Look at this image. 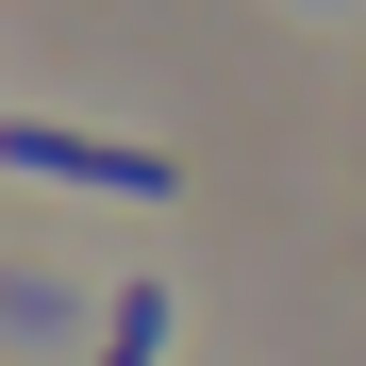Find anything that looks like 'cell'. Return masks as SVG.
Returning a JSON list of instances; mask_svg holds the SVG:
<instances>
[{"mask_svg": "<svg viewBox=\"0 0 366 366\" xmlns=\"http://www.w3.org/2000/svg\"><path fill=\"white\" fill-rule=\"evenodd\" d=\"M0 167H17V183H100V200H167V183H183L167 150H134V134H67V117H34V100L0 117Z\"/></svg>", "mask_w": 366, "mask_h": 366, "instance_id": "obj_1", "label": "cell"}, {"mask_svg": "<svg viewBox=\"0 0 366 366\" xmlns=\"http://www.w3.org/2000/svg\"><path fill=\"white\" fill-rule=\"evenodd\" d=\"M150 350H167V283H117V300H100V350H84V366H150Z\"/></svg>", "mask_w": 366, "mask_h": 366, "instance_id": "obj_2", "label": "cell"}]
</instances>
